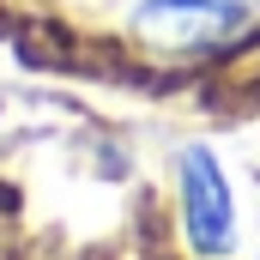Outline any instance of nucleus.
<instances>
[{
  "label": "nucleus",
  "mask_w": 260,
  "mask_h": 260,
  "mask_svg": "<svg viewBox=\"0 0 260 260\" xmlns=\"http://www.w3.org/2000/svg\"><path fill=\"white\" fill-rule=\"evenodd\" d=\"M176 212H182V236L200 260L236 254V188L224 176V157L200 139L176 151Z\"/></svg>",
  "instance_id": "nucleus-1"
},
{
  "label": "nucleus",
  "mask_w": 260,
  "mask_h": 260,
  "mask_svg": "<svg viewBox=\"0 0 260 260\" xmlns=\"http://www.w3.org/2000/svg\"><path fill=\"white\" fill-rule=\"evenodd\" d=\"M254 24V0H139L127 30L151 49H218Z\"/></svg>",
  "instance_id": "nucleus-2"
}]
</instances>
